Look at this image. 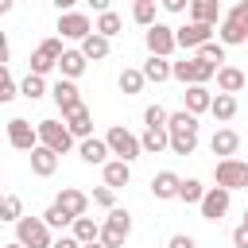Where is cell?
<instances>
[{
    "label": "cell",
    "mask_w": 248,
    "mask_h": 248,
    "mask_svg": "<svg viewBox=\"0 0 248 248\" xmlns=\"http://www.w3.org/2000/svg\"><path fill=\"white\" fill-rule=\"evenodd\" d=\"M232 248H248V225H244V221L232 229Z\"/></svg>",
    "instance_id": "45"
},
{
    "label": "cell",
    "mask_w": 248,
    "mask_h": 248,
    "mask_svg": "<svg viewBox=\"0 0 248 248\" xmlns=\"http://www.w3.org/2000/svg\"><path fill=\"white\" fill-rule=\"evenodd\" d=\"M244 225H248V209H244Z\"/></svg>",
    "instance_id": "54"
},
{
    "label": "cell",
    "mask_w": 248,
    "mask_h": 248,
    "mask_svg": "<svg viewBox=\"0 0 248 248\" xmlns=\"http://www.w3.org/2000/svg\"><path fill=\"white\" fill-rule=\"evenodd\" d=\"M190 19L217 27L221 23V0H190Z\"/></svg>",
    "instance_id": "20"
},
{
    "label": "cell",
    "mask_w": 248,
    "mask_h": 248,
    "mask_svg": "<svg viewBox=\"0 0 248 248\" xmlns=\"http://www.w3.org/2000/svg\"><path fill=\"white\" fill-rule=\"evenodd\" d=\"M229 202H232V190H225V186H205V198H202V217L205 221H221L225 213H229Z\"/></svg>",
    "instance_id": "10"
},
{
    "label": "cell",
    "mask_w": 248,
    "mask_h": 248,
    "mask_svg": "<svg viewBox=\"0 0 248 248\" xmlns=\"http://www.w3.org/2000/svg\"><path fill=\"white\" fill-rule=\"evenodd\" d=\"M31 170H35L39 178H50V174L58 170V155H54L50 147H43V143H39V147L31 151Z\"/></svg>",
    "instance_id": "23"
},
{
    "label": "cell",
    "mask_w": 248,
    "mask_h": 248,
    "mask_svg": "<svg viewBox=\"0 0 248 248\" xmlns=\"http://www.w3.org/2000/svg\"><path fill=\"white\" fill-rule=\"evenodd\" d=\"M105 143H108V151H112L116 159H124V163H132V159H140V155H143L140 140H136L124 124H112V128L105 132Z\"/></svg>",
    "instance_id": "4"
},
{
    "label": "cell",
    "mask_w": 248,
    "mask_h": 248,
    "mask_svg": "<svg viewBox=\"0 0 248 248\" xmlns=\"http://www.w3.org/2000/svg\"><path fill=\"white\" fill-rule=\"evenodd\" d=\"M16 240H19L23 248H50V244H54L43 217H19V221H16Z\"/></svg>",
    "instance_id": "6"
},
{
    "label": "cell",
    "mask_w": 248,
    "mask_h": 248,
    "mask_svg": "<svg viewBox=\"0 0 248 248\" xmlns=\"http://www.w3.org/2000/svg\"><path fill=\"white\" fill-rule=\"evenodd\" d=\"M19 93H23V97H27V101H39V97H43V93H46V81H43V78H39V74H27V78H23V81H19Z\"/></svg>",
    "instance_id": "37"
},
{
    "label": "cell",
    "mask_w": 248,
    "mask_h": 248,
    "mask_svg": "<svg viewBox=\"0 0 248 248\" xmlns=\"http://www.w3.org/2000/svg\"><path fill=\"white\" fill-rule=\"evenodd\" d=\"M178 198H182L186 205H202V198H205V186H202L198 178H182V186H178Z\"/></svg>",
    "instance_id": "34"
},
{
    "label": "cell",
    "mask_w": 248,
    "mask_h": 248,
    "mask_svg": "<svg viewBox=\"0 0 248 248\" xmlns=\"http://www.w3.org/2000/svg\"><path fill=\"white\" fill-rule=\"evenodd\" d=\"M74 232V240H81V244H93V240H101V225L93 221V217H74V225H70Z\"/></svg>",
    "instance_id": "27"
},
{
    "label": "cell",
    "mask_w": 248,
    "mask_h": 248,
    "mask_svg": "<svg viewBox=\"0 0 248 248\" xmlns=\"http://www.w3.org/2000/svg\"><path fill=\"white\" fill-rule=\"evenodd\" d=\"M101 174H105V186H108V190H120V186L132 182V163H124V159H108V163L101 167Z\"/></svg>",
    "instance_id": "16"
},
{
    "label": "cell",
    "mask_w": 248,
    "mask_h": 248,
    "mask_svg": "<svg viewBox=\"0 0 248 248\" xmlns=\"http://www.w3.org/2000/svg\"><path fill=\"white\" fill-rule=\"evenodd\" d=\"M143 70H120V78H116V85H120V93H128V97H136L140 89H143Z\"/></svg>",
    "instance_id": "33"
},
{
    "label": "cell",
    "mask_w": 248,
    "mask_h": 248,
    "mask_svg": "<svg viewBox=\"0 0 248 248\" xmlns=\"http://www.w3.org/2000/svg\"><path fill=\"white\" fill-rule=\"evenodd\" d=\"M4 248H23V244H19V240H12V244H4Z\"/></svg>",
    "instance_id": "53"
},
{
    "label": "cell",
    "mask_w": 248,
    "mask_h": 248,
    "mask_svg": "<svg viewBox=\"0 0 248 248\" xmlns=\"http://www.w3.org/2000/svg\"><path fill=\"white\" fill-rule=\"evenodd\" d=\"M128 232H132V213L120 209V205H112L108 217H105V225H101V244L105 248H124Z\"/></svg>",
    "instance_id": "3"
},
{
    "label": "cell",
    "mask_w": 248,
    "mask_h": 248,
    "mask_svg": "<svg viewBox=\"0 0 248 248\" xmlns=\"http://www.w3.org/2000/svg\"><path fill=\"white\" fill-rule=\"evenodd\" d=\"M8 143L16 151H35L39 147V128L31 120H23V116H12L8 120Z\"/></svg>",
    "instance_id": "8"
},
{
    "label": "cell",
    "mask_w": 248,
    "mask_h": 248,
    "mask_svg": "<svg viewBox=\"0 0 248 248\" xmlns=\"http://www.w3.org/2000/svg\"><path fill=\"white\" fill-rule=\"evenodd\" d=\"M54 205H62L70 217H85V209H89V194H81L78 186H62L58 198H54Z\"/></svg>",
    "instance_id": "15"
},
{
    "label": "cell",
    "mask_w": 248,
    "mask_h": 248,
    "mask_svg": "<svg viewBox=\"0 0 248 248\" xmlns=\"http://www.w3.org/2000/svg\"><path fill=\"white\" fill-rule=\"evenodd\" d=\"M35 128H39V143L50 147L54 155H66V151L74 147V136H70V128H66L62 120H39Z\"/></svg>",
    "instance_id": "7"
},
{
    "label": "cell",
    "mask_w": 248,
    "mask_h": 248,
    "mask_svg": "<svg viewBox=\"0 0 248 248\" xmlns=\"http://www.w3.org/2000/svg\"><path fill=\"white\" fill-rule=\"evenodd\" d=\"M93 205H101V209H112V205H116V190H108V186H97V190H93Z\"/></svg>",
    "instance_id": "42"
},
{
    "label": "cell",
    "mask_w": 248,
    "mask_h": 248,
    "mask_svg": "<svg viewBox=\"0 0 248 248\" xmlns=\"http://www.w3.org/2000/svg\"><path fill=\"white\" fill-rule=\"evenodd\" d=\"M81 248H105V244H101V240H93V244H81Z\"/></svg>",
    "instance_id": "52"
},
{
    "label": "cell",
    "mask_w": 248,
    "mask_h": 248,
    "mask_svg": "<svg viewBox=\"0 0 248 248\" xmlns=\"http://www.w3.org/2000/svg\"><path fill=\"white\" fill-rule=\"evenodd\" d=\"M217 70L221 66H213V62H205V58H182V62H170V78L174 81H182V85H205L209 78H217Z\"/></svg>",
    "instance_id": "2"
},
{
    "label": "cell",
    "mask_w": 248,
    "mask_h": 248,
    "mask_svg": "<svg viewBox=\"0 0 248 248\" xmlns=\"http://www.w3.org/2000/svg\"><path fill=\"white\" fill-rule=\"evenodd\" d=\"M198 58H205V62H213V66L225 62V43H221V39H217V43H213V39L202 43V46H198Z\"/></svg>",
    "instance_id": "38"
},
{
    "label": "cell",
    "mask_w": 248,
    "mask_h": 248,
    "mask_svg": "<svg viewBox=\"0 0 248 248\" xmlns=\"http://www.w3.org/2000/svg\"><path fill=\"white\" fill-rule=\"evenodd\" d=\"M244 81H248V70H244Z\"/></svg>",
    "instance_id": "55"
},
{
    "label": "cell",
    "mask_w": 248,
    "mask_h": 248,
    "mask_svg": "<svg viewBox=\"0 0 248 248\" xmlns=\"http://www.w3.org/2000/svg\"><path fill=\"white\" fill-rule=\"evenodd\" d=\"M132 19H136L140 27H151V23H155V0H136V4H132Z\"/></svg>",
    "instance_id": "36"
},
{
    "label": "cell",
    "mask_w": 248,
    "mask_h": 248,
    "mask_svg": "<svg viewBox=\"0 0 248 248\" xmlns=\"http://www.w3.org/2000/svg\"><path fill=\"white\" fill-rule=\"evenodd\" d=\"M0 66H8V35L0 31Z\"/></svg>",
    "instance_id": "48"
},
{
    "label": "cell",
    "mask_w": 248,
    "mask_h": 248,
    "mask_svg": "<svg viewBox=\"0 0 248 248\" xmlns=\"http://www.w3.org/2000/svg\"><path fill=\"white\" fill-rule=\"evenodd\" d=\"M89 4H93L97 12H108V4H112V0H89Z\"/></svg>",
    "instance_id": "50"
},
{
    "label": "cell",
    "mask_w": 248,
    "mask_h": 248,
    "mask_svg": "<svg viewBox=\"0 0 248 248\" xmlns=\"http://www.w3.org/2000/svg\"><path fill=\"white\" fill-rule=\"evenodd\" d=\"M50 4H54L58 12H74V4H78V0H50Z\"/></svg>",
    "instance_id": "49"
},
{
    "label": "cell",
    "mask_w": 248,
    "mask_h": 248,
    "mask_svg": "<svg viewBox=\"0 0 248 248\" xmlns=\"http://www.w3.org/2000/svg\"><path fill=\"white\" fill-rule=\"evenodd\" d=\"M78 155H81L89 167H105L112 151H108V143H105V140H93V136H89V140H81V143H78Z\"/></svg>",
    "instance_id": "18"
},
{
    "label": "cell",
    "mask_w": 248,
    "mask_h": 248,
    "mask_svg": "<svg viewBox=\"0 0 248 248\" xmlns=\"http://www.w3.org/2000/svg\"><path fill=\"white\" fill-rule=\"evenodd\" d=\"M43 221H46V229H66V225H74V217H70L62 205H50V209L43 213Z\"/></svg>",
    "instance_id": "39"
},
{
    "label": "cell",
    "mask_w": 248,
    "mask_h": 248,
    "mask_svg": "<svg viewBox=\"0 0 248 248\" xmlns=\"http://www.w3.org/2000/svg\"><path fill=\"white\" fill-rule=\"evenodd\" d=\"M120 27H124V19H120L116 12H101V16H97V23H93V31H97V35H105V39L120 35Z\"/></svg>",
    "instance_id": "32"
},
{
    "label": "cell",
    "mask_w": 248,
    "mask_h": 248,
    "mask_svg": "<svg viewBox=\"0 0 248 248\" xmlns=\"http://www.w3.org/2000/svg\"><path fill=\"white\" fill-rule=\"evenodd\" d=\"M178 186H182V178H178L174 170H159V174L151 178V194H155L159 202H170V198H178Z\"/></svg>",
    "instance_id": "19"
},
{
    "label": "cell",
    "mask_w": 248,
    "mask_h": 248,
    "mask_svg": "<svg viewBox=\"0 0 248 248\" xmlns=\"http://www.w3.org/2000/svg\"><path fill=\"white\" fill-rule=\"evenodd\" d=\"M143 120H147V128H167V120H170V112H167L163 105H147V112H143Z\"/></svg>",
    "instance_id": "40"
},
{
    "label": "cell",
    "mask_w": 248,
    "mask_h": 248,
    "mask_svg": "<svg viewBox=\"0 0 248 248\" xmlns=\"http://www.w3.org/2000/svg\"><path fill=\"white\" fill-rule=\"evenodd\" d=\"M229 19H232V23H240V27L248 31V0H240V4L229 12Z\"/></svg>",
    "instance_id": "43"
},
{
    "label": "cell",
    "mask_w": 248,
    "mask_h": 248,
    "mask_svg": "<svg viewBox=\"0 0 248 248\" xmlns=\"http://www.w3.org/2000/svg\"><path fill=\"white\" fill-rule=\"evenodd\" d=\"M12 4H16V0H0V16H4V12H12Z\"/></svg>",
    "instance_id": "51"
},
{
    "label": "cell",
    "mask_w": 248,
    "mask_h": 248,
    "mask_svg": "<svg viewBox=\"0 0 248 248\" xmlns=\"http://www.w3.org/2000/svg\"><path fill=\"white\" fill-rule=\"evenodd\" d=\"M66 128H70L74 140H89V136H93V116H89V108H85V105L74 108V112L66 116Z\"/></svg>",
    "instance_id": "22"
},
{
    "label": "cell",
    "mask_w": 248,
    "mask_h": 248,
    "mask_svg": "<svg viewBox=\"0 0 248 248\" xmlns=\"http://www.w3.org/2000/svg\"><path fill=\"white\" fill-rule=\"evenodd\" d=\"M0 198H4V190H0Z\"/></svg>",
    "instance_id": "56"
},
{
    "label": "cell",
    "mask_w": 248,
    "mask_h": 248,
    "mask_svg": "<svg viewBox=\"0 0 248 248\" xmlns=\"http://www.w3.org/2000/svg\"><path fill=\"white\" fill-rule=\"evenodd\" d=\"M182 101H186V112H209V105H213V93L205 89V85H186V93H182Z\"/></svg>",
    "instance_id": "21"
},
{
    "label": "cell",
    "mask_w": 248,
    "mask_h": 248,
    "mask_svg": "<svg viewBox=\"0 0 248 248\" xmlns=\"http://www.w3.org/2000/svg\"><path fill=\"white\" fill-rule=\"evenodd\" d=\"M217 39H221L225 46H240V43H248V31H244L240 23H232V19L225 16V19L217 23Z\"/></svg>",
    "instance_id": "28"
},
{
    "label": "cell",
    "mask_w": 248,
    "mask_h": 248,
    "mask_svg": "<svg viewBox=\"0 0 248 248\" xmlns=\"http://www.w3.org/2000/svg\"><path fill=\"white\" fill-rule=\"evenodd\" d=\"M140 147H143L147 155H159V151L170 147V132H167V128H147V132L140 136Z\"/></svg>",
    "instance_id": "26"
},
{
    "label": "cell",
    "mask_w": 248,
    "mask_h": 248,
    "mask_svg": "<svg viewBox=\"0 0 248 248\" xmlns=\"http://www.w3.org/2000/svg\"><path fill=\"white\" fill-rule=\"evenodd\" d=\"M209 112H213V120H221V124L232 120V116H236V97H232V93H217L213 105H209Z\"/></svg>",
    "instance_id": "30"
},
{
    "label": "cell",
    "mask_w": 248,
    "mask_h": 248,
    "mask_svg": "<svg viewBox=\"0 0 248 248\" xmlns=\"http://www.w3.org/2000/svg\"><path fill=\"white\" fill-rule=\"evenodd\" d=\"M143 39H147V50H151V54H159V58H170V50L178 46V43H174V27H167V23H159V19L147 27V35H143Z\"/></svg>",
    "instance_id": "11"
},
{
    "label": "cell",
    "mask_w": 248,
    "mask_h": 248,
    "mask_svg": "<svg viewBox=\"0 0 248 248\" xmlns=\"http://www.w3.org/2000/svg\"><path fill=\"white\" fill-rule=\"evenodd\" d=\"M58 31H62V39H85V35H93V23H89V16L85 12H58Z\"/></svg>",
    "instance_id": "12"
},
{
    "label": "cell",
    "mask_w": 248,
    "mask_h": 248,
    "mask_svg": "<svg viewBox=\"0 0 248 248\" xmlns=\"http://www.w3.org/2000/svg\"><path fill=\"white\" fill-rule=\"evenodd\" d=\"M236 147H240V136H236L232 128H217V132H213V140H209V151H213V155H221V159H232V155H236Z\"/></svg>",
    "instance_id": "17"
},
{
    "label": "cell",
    "mask_w": 248,
    "mask_h": 248,
    "mask_svg": "<svg viewBox=\"0 0 248 248\" xmlns=\"http://www.w3.org/2000/svg\"><path fill=\"white\" fill-rule=\"evenodd\" d=\"M58 58H62V39H43L39 46H35V54H31V74H50L54 66H58Z\"/></svg>",
    "instance_id": "9"
},
{
    "label": "cell",
    "mask_w": 248,
    "mask_h": 248,
    "mask_svg": "<svg viewBox=\"0 0 248 248\" xmlns=\"http://www.w3.org/2000/svg\"><path fill=\"white\" fill-rule=\"evenodd\" d=\"M50 248H81V240H74V236H58Z\"/></svg>",
    "instance_id": "47"
},
{
    "label": "cell",
    "mask_w": 248,
    "mask_h": 248,
    "mask_svg": "<svg viewBox=\"0 0 248 248\" xmlns=\"http://www.w3.org/2000/svg\"><path fill=\"white\" fill-rule=\"evenodd\" d=\"M167 248H198V240H194V236H186V232H174V236L167 240Z\"/></svg>",
    "instance_id": "44"
},
{
    "label": "cell",
    "mask_w": 248,
    "mask_h": 248,
    "mask_svg": "<svg viewBox=\"0 0 248 248\" xmlns=\"http://www.w3.org/2000/svg\"><path fill=\"white\" fill-rule=\"evenodd\" d=\"M16 93H19V89H16L12 74H8V66H0V105H8V101H12Z\"/></svg>",
    "instance_id": "41"
},
{
    "label": "cell",
    "mask_w": 248,
    "mask_h": 248,
    "mask_svg": "<svg viewBox=\"0 0 248 248\" xmlns=\"http://www.w3.org/2000/svg\"><path fill=\"white\" fill-rule=\"evenodd\" d=\"M143 78H147V81H155V85H159V81H167V78H170V62H167V58H159V54H151V58L143 62Z\"/></svg>",
    "instance_id": "31"
},
{
    "label": "cell",
    "mask_w": 248,
    "mask_h": 248,
    "mask_svg": "<svg viewBox=\"0 0 248 248\" xmlns=\"http://www.w3.org/2000/svg\"><path fill=\"white\" fill-rule=\"evenodd\" d=\"M85 66H89V58L81 54V50H62V58H58V70H62V78H81L85 74Z\"/></svg>",
    "instance_id": "24"
},
{
    "label": "cell",
    "mask_w": 248,
    "mask_h": 248,
    "mask_svg": "<svg viewBox=\"0 0 248 248\" xmlns=\"http://www.w3.org/2000/svg\"><path fill=\"white\" fill-rule=\"evenodd\" d=\"M167 132H170V151L174 155H194L198 147V116L194 112H170L167 120Z\"/></svg>",
    "instance_id": "1"
},
{
    "label": "cell",
    "mask_w": 248,
    "mask_h": 248,
    "mask_svg": "<svg viewBox=\"0 0 248 248\" xmlns=\"http://www.w3.org/2000/svg\"><path fill=\"white\" fill-rule=\"evenodd\" d=\"M213 178H217V186H225V190H248V163L244 159H217V167H213Z\"/></svg>",
    "instance_id": "5"
},
{
    "label": "cell",
    "mask_w": 248,
    "mask_h": 248,
    "mask_svg": "<svg viewBox=\"0 0 248 248\" xmlns=\"http://www.w3.org/2000/svg\"><path fill=\"white\" fill-rule=\"evenodd\" d=\"M81 54H85L89 62L108 58V39H105V35H97V31H93V35H85V39H81Z\"/></svg>",
    "instance_id": "29"
},
{
    "label": "cell",
    "mask_w": 248,
    "mask_h": 248,
    "mask_svg": "<svg viewBox=\"0 0 248 248\" xmlns=\"http://www.w3.org/2000/svg\"><path fill=\"white\" fill-rule=\"evenodd\" d=\"M244 85H248V81H244V70H236V66H221V70H217V89H221V93H232V97H236Z\"/></svg>",
    "instance_id": "25"
},
{
    "label": "cell",
    "mask_w": 248,
    "mask_h": 248,
    "mask_svg": "<svg viewBox=\"0 0 248 248\" xmlns=\"http://www.w3.org/2000/svg\"><path fill=\"white\" fill-rule=\"evenodd\" d=\"M159 4H163L167 12H186V8H190V0H159Z\"/></svg>",
    "instance_id": "46"
},
{
    "label": "cell",
    "mask_w": 248,
    "mask_h": 248,
    "mask_svg": "<svg viewBox=\"0 0 248 248\" xmlns=\"http://www.w3.org/2000/svg\"><path fill=\"white\" fill-rule=\"evenodd\" d=\"M209 39H213V27H209V23H194V19H190L186 27H174V43H178L182 50H198V46L209 43Z\"/></svg>",
    "instance_id": "13"
},
{
    "label": "cell",
    "mask_w": 248,
    "mask_h": 248,
    "mask_svg": "<svg viewBox=\"0 0 248 248\" xmlns=\"http://www.w3.org/2000/svg\"><path fill=\"white\" fill-rule=\"evenodd\" d=\"M19 217H23V202H19L16 194H4V198H0V221H12V225H16Z\"/></svg>",
    "instance_id": "35"
},
{
    "label": "cell",
    "mask_w": 248,
    "mask_h": 248,
    "mask_svg": "<svg viewBox=\"0 0 248 248\" xmlns=\"http://www.w3.org/2000/svg\"><path fill=\"white\" fill-rule=\"evenodd\" d=\"M50 97H54V105L62 108V116H70L74 108H81V93H78V85H74L70 78H62V81H54V89H50Z\"/></svg>",
    "instance_id": "14"
}]
</instances>
